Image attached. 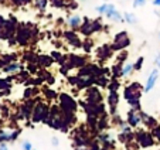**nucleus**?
Here are the masks:
<instances>
[{"label":"nucleus","instance_id":"nucleus-1","mask_svg":"<svg viewBox=\"0 0 160 150\" xmlns=\"http://www.w3.org/2000/svg\"><path fill=\"white\" fill-rule=\"evenodd\" d=\"M142 84L140 82H130V84H128L126 87H125L123 89V98L125 101L128 102V105L130 106V108L136 109V111H142V103H140V98H142V93L145 92L143 91Z\"/></svg>","mask_w":160,"mask_h":150},{"label":"nucleus","instance_id":"nucleus-2","mask_svg":"<svg viewBox=\"0 0 160 150\" xmlns=\"http://www.w3.org/2000/svg\"><path fill=\"white\" fill-rule=\"evenodd\" d=\"M38 34L36 26L31 23H21L18 24L17 31H16V40H17L18 45H27L34 37Z\"/></svg>","mask_w":160,"mask_h":150},{"label":"nucleus","instance_id":"nucleus-3","mask_svg":"<svg viewBox=\"0 0 160 150\" xmlns=\"http://www.w3.org/2000/svg\"><path fill=\"white\" fill-rule=\"evenodd\" d=\"M50 118V105H47V103L42 101L41 98H37V102L36 105H34V109H33V115H31V122L33 123H44L48 120Z\"/></svg>","mask_w":160,"mask_h":150},{"label":"nucleus","instance_id":"nucleus-4","mask_svg":"<svg viewBox=\"0 0 160 150\" xmlns=\"http://www.w3.org/2000/svg\"><path fill=\"white\" fill-rule=\"evenodd\" d=\"M135 140L139 143L142 149H149L156 144V139L152 135V132H148L146 129H139L135 132Z\"/></svg>","mask_w":160,"mask_h":150},{"label":"nucleus","instance_id":"nucleus-5","mask_svg":"<svg viewBox=\"0 0 160 150\" xmlns=\"http://www.w3.org/2000/svg\"><path fill=\"white\" fill-rule=\"evenodd\" d=\"M58 105L62 109L64 112H72V113H77L78 111V102L72 98L71 95L62 92L58 95Z\"/></svg>","mask_w":160,"mask_h":150},{"label":"nucleus","instance_id":"nucleus-6","mask_svg":"<svg viewBox=\"0 0 160 150\" xmlns=\"http://www.w3.org/2000/svg\"><path fill=\"white\" fill-rule=\"evenodd\" d=\"M129 45H130V38L128 31H119V33H116L113 36V42L111 44V47L115 52H119L122 50H126Z\"/></svg>","mask_w":160,"mask_h":150},{"label":"nucleus","instance_id":"nucleus-7","mask_svg":"<svg viewBox=\"0 0 160 150\" xmlns=\"http://www.w3.org/2000/svg\"><path fill=\"white\" fill-rule=\"evenodd\" d=\"M79 105L84 108V111H85L87 115H94V116L101 118V116H103V115L108 113V112H106L108 108L103 105V102H101V103H87V102H84V101H81Z\"/></svg>","mask_w":160,"mask_h":150},{"label":"nucleus","instance_id":"nucleus-8","mask_svg":"<svg viewBox=\"0 0 160 150\" xmlns=\"http://www.w3.org/2000/svg\"><path fill=\"white\" fill-rule=\"evenodd\" d=\"M102 92H101V88L97 85H92V87L87 88L85 89V98L84 102L87 103H101L102 102Z\"/></svg>","mask_w":160,"mask_h":150},{"label":"nucleus","instance_id":"nucleus-9","mask_svg":"<svg viewBox=\"0 0 160 150\" xmlns=\"http://www.w3.org/2000/svg\"><path fill=\"white\" fill-rule=\"evenodd\" d=\"M106 102H108V113L109 116L118 113V103H119V93L118 91H109L106 96Z\"/></svg>","mask_w":160,"mask_h":150},{"label":"nucleus","instance_id":"nucleus-10","mask_svg":"<svg viewBox=\"0 0 160 150\" xmlns=\"http://www.w3.org/2000/svg\"><path fill=\"white\" fill-rule=\"evenodd\" d=\"M67 65L68 69H74V68H81V67L87 65V58L84 55H77V54H70L67 55V62L64 64Z\"/></svg>","mask_w":160,"mask_h":150},{"label":"nucleus","instance_id":"nucleus-11","mask_svg":"<svg viewBox=\"0 0 160 150\" xmlns=\"http://www.w3.org/2000/svg\"><path fill=\"white\" fill-rule=\"evenodd\" d=\"M126 122L129 123L133 129H136V128H139L140 125H143L140 111H136V109L130 108V111L128 112V115H126Z\"/></svg>","mask_w":160,"mask_h":150},{"label":"nucleus","instance_id":"nucleus-12","mask_svg":"<svg viewBox=\"0 0 160 150\" xmlns=\"http://www.w3.org/2000/svg\"><path fill=\"white\" fill-rule=\"evenodd\" d=\"M62 36L65 37L68 44L72 45L74 48H82V41H81V38H79V36L77 34L75 30H67L62 33Z\"/></svg>","mask_w":160,"mask_h":150},{"label":"nucleus","instance_id":"nucleus-13","mask_svg":"<svg viewBox=\"0 0 160 150\" xmlns=\"http://www.w3.org/2000/svg\"><path fill=\"white\" fill-rule=\"evenodd\" d=\"M113 52H115V51L112 50L111 44H102L97 50V57L99 58L101 61H106V60H109V58H112Z\"/></svg>","mask_w":160,"mask_h":150},{"label":"nucleus","instance_id":"nucleus-14","mask_svg":"<svg viewBox=\"0 0 160 150\" xmlns=\"http://www.w3.org/2000/svg\"><path fill=\"white\" fill-rule=\"evenodd\" d=\"M157 79H159V68H154L153 71L150 72V75L148 77V81H146V85H145V88H143V91H145V92H150V91L153 89V87L156 85Z\"/></svg>","mask_w":160,"mask_h":150},{"label":"nucleus","instance_id":"nucleus-15","mask_svg":"<svg viewBox=\"0 0 160 150\" xmlns=\"http://www.w3.org/2000/svg\"><path fill=\"white\" fill-rule=\"evenodd\" d=\"M79 33L85 37H89L94 34V28H92V20L89 17H84L81 27H79Z\"/></svg>","mask_w":160,"mask_h":150},{"label":"nucleus","instance_id":"nucleus-16","mask_svg":"<svg viewBox=\"0 0 160 150\" xmlns=\"http://www.w3.org/2000/svg\"><path fill=\"white\" fill-rule=\"evenodd\" d=\"M140 115H142L143 125H145V128H148L149 130H152L153 128H156L157 125H159V120H157L156 118H153V116H150V115L145 113L143 111H140Z\"/></svg>","mask_w":160,"mask_h":150},{"label":"nucleus","instance_id":"nucleus-17","mask_svg":"<svg viewBox=\"0 0 160 150\" xmlns=\"http://www.w3.org/2000/svg\"><path fill=\"white\" fill-rule=\"evenodd\" d=\"M23 68H24V65H23L21 62L13 61V62L4 65L2 69H3V72H7V74H18L20 71H23Z\"/></svg>","mask_w":160,"mask_h":150},{"label":"nucleus","instance_id":"nucleus-18","mask_svg":"<svg viewBox=\"0 0 160 150\" xmlns=\"http://www.w3.org/2000/svg\"><path fill=\"white\" fill-rule=\"evenodd\" d=\"M82 21H84V17H81V16H78V14H74L67 18V26H68L71 30H77V28L81 27Z\"/></svg>","mask_w":160,"mask_h":150},{"label":"nucleus","instance_id":"nucleus-19","mask_svg":"<svg viewBox=\"0 0 160 150\" xmlns=\"http://www.w3.org/2000/svg\"><path fill=\"white\" fill-rule=\"evenodd\" d=\"M37 64L42 68H50V67L54 64V60H52L51 55H45V54H40L38 58H37Z\"/></svg>","mask_w":160,"mask_h":150},{"label":"nucleus","instance_id":"nucleus-20","mask_svg":"<svg viewBox=\"0 0 160 150\" xmlns=\"http://www.w3.org/2000/svg\"><path fill=\"white\" fill-rule=\"evenodd\" d=\"M118 140L121 142V143H123V144H128V143H130V142H133L135 140V132H128V133H125V132H119V135H118Z\"/></svg>","mask_w":160,"mask_h":150},{"label":"nucleus","instance_id":"nucleus-21","mask_svg":"<svg viewBox=\"0 0 160 150\" xmlns=\"http://www.w3.org/2000/svg\"><path fill=\"white\" fill-rule=\"evenodd\" d=\"M122 68H123V64L122 62H115L111 68V77L112 78H121L122 77Z\"/></svg>","mask_w":160,"mask_h":150},{"label":"nucleus","instance_id":"nucleus-22","mask_svg":"<svg viewBox=\"0 0 160 150\" xmlns=\"http://www.w3.org/2000/svg\"><path fill=\"white\" fill-rule=\"evenodd\" d=\"M38 93H40V91L37 89V87H28L24 91V99H31L34 96H37Z\"/></svg>","mask_w":160,"mask_h":150},{"label":"nucleus","instance_id":"nucleus-23","mask_svg":"<svg viewBox=\"0 0 160 150\" xmlns=\"http://www.w3.org/2000/svg\"><path fill=\"white\" fill-rule=\"evenodd\" d=\"M34 6L38 12L44 13L47 10V6H48V0H34Z\"/></svg>","mask_w":160,"mask_h":150},{"label":"nucleus","instance_id":"nucleus-24","mask_svg":"<svg viewBox=\"0 0 160 150\" xmlns=\"http://www.w3.org/2000/svg\"><path fill=\"white\" fill-rule=\"evenodd\" d=\"M44 95H45V98L48 99V101H54V99H57L58 98V93L55 92L54 89H51V88H44Z\"/></svg>","mask_w":160,"mask_h":150},{"label":"nucleus","instance_id":"nucleus-25","mask_svg":"<svg viewBox=\"0 0 160 150\" xmlns=\"http://www.w3.org/2000/svg\"><path fill=\"white\" fill-rule=\"evenodd\" d=\"M133 71H135V69H133V64L125 62L123 64V68H122V77H123V78H125V77H129Z\"/></svg>","mask_w":160,"mask_h":150},{"label":"nucleus","instance_id":"nucleus-26","mask_svg":"<svg viewBox=\"0 0 160 150\" xmlns=\"http://www.w3.org/2000/svg\"><path fill=\"white\" fill-rule=\"evenodd\" d=\"M92 47H94V41L87 37V40H84V41H82V50H84L87 54H89L91 50H92Z\"/></svg>","mask_w":160,"mask_h":150},{"label":"nucleus","instance_id":"nucleus-27","mask_svg":"<svg viewBox=\"0 0 160 150\" xmlns=\"http://www.w3.org/2000/svg\"><path fill=\"white\" fill-rule=\"evenodd\" d=\"M106 88H108V91H118L121 88V82H119L118 78H112Z\"/></svg>","mask_w":160,"mask_h":150},{"label":"nucleus","instance_id":"nucleus-28","mask_svg":"<svg viewBox=\"0 0 160 150\" xmlns=\"http://www.w3.org/2000/svg\"><path fill=\"white\" fill-rule=\"evenodd\" d=\"M92 28H94V34H95V33H99V31H102L103 24H102V21H101V18L92 20Z\"/></svg>","mask_w":160,"mask_h":150},{"label":"nucleus","instance_id":"nucleus-29","mask_svg":"<svg viewBox=\"0 0 160 150\" xmlns=\"http://www.w3.org/2000/svg\"><path fill=\"white\" fill-rule=\"evenodd\" d=\"M128 57H129V54H128L126 50H122V51H119V54L116 55V62H122L125 64L128 60Z\"/></svg>","mask_w":160,"mask_h":150},{"label":"nucleus","instance_id":"nucleus-30","mask_svg":"<svg viewBox=\"0 0 160 150\" xmlns=\"http://www.w3.org/2000/svg\"><path fill=\"white\" fill-rule=\"evenodd\" d=\"M123 21H126L128 24H135L136 21H138V18H136V16L132 14V13H125L123 14Z\"/></svg>","mask_w":160,"mask_h":150},{"label":"nucleus","instance_id":"nucleus-31","mask_svg":"<svg viewBox=\"0 0 160 150\" xmlns=\"http://www.w3.org/2000/svg\"><path fill=\"white\" fill-rule=\"evenodd\" d=\"M14 6L17 7H23V6H28V4L33 3V0H10Z\"/></svg>","mask_w":160,"mask_h":150},{"label":"nucleus","instance_id":"nucleus-32","mask_svg":"<svg viewBox=\"0 0 160 150\" xmlns=\"http://www.w3.org/2000/svg\"><path fill=\"white\" fill-rule=\"evenodd\" d=\"M4 142H10V132L0 129V143H4Z\"/></svg>","mask_w":160,"mask_h":150},{"label":"nucleus","instance_id":"nucleus-33","mask_svg":"<svg viewBox=\"0 0 160 150\" xmlns=\"http://www.w3.org/2000/svg\"><path fill=\"white\" fill-rule=\"evenodd\" d=\"M50 3H51V6L55 7V9H62V7H65V0H50Z\"/></svg>","mask_w":160,"mask_h":150},{"label":"nucleus","instance_id":"nucleus-34","mask_svg":"<svg viewBox=\"0 0 160 150\" xmlns=\"http://www.w3.org/2000/svg\"><path fill=\"white\" fill-rule=\"evenodd\" d=\"M111 20L116 21V23H122V21H123V14H121L118 10H115V12H113V14L111 16Z\"/></svg>","mask_w":160,"mask_h":150},{"label":"nucleus","instance_id":"nucleus-35","mask_svg":"<svg viewBox=\"0 0 160 150\" xmlns=\"http://www.w3.org/2000/svg\"><path fill=\"white\" fill-rule=\"evenodd\" d=\"M143 62H145V58L139 57L138 60H136V62L133 64V69H135V71H140V69H142V67H143Z\"/></svg>","mask_w":160,"mask_h":150},{"label":"nucleus","instance_id":"nucleus-36","mask_svg":"<svg viewBox=\"0 0 160 150\" xmlns=\"http://www.w3.org/2000/svg\"><path fill=\"white\" fill-rule=\"evenodd\" d=\"M101 147H102L101 142L98 140V139H92V142H91V144H89V150H99Z\"/></svg>","mask_w":160,"mask_h":150},{"label":"nucleus","instance_id":"nucleus-37","mask_svg":"<svg viewBox=\"0 0 160 150\" xmlns=\"http://www.w3.org/2000/svg\"><path fill=\"white\" fill-rule=\"evenodd\" d=\"M38 64L37 62H28V72H30L31 75L33 74H38Z\"/></svg>","mask_w":160,"mask_h":150},{"label":"nucleus","instance_id":"nucleus-38","mask_svg":"<svg viewBox=\"0 0 160 150\" xmlns=\"http://www.w3.org/2000/svg\"><path fill=\"white\" fill-rule=\"evenodd\" d=\"M108 6H109V3H103V4H101V6H97V7H95V10H97L99 14H103V16H105L106 10H108Z\"/></svg>","mask_w":160,"mask_h":150},{"label":"nucleus","instance_id":"nucleus-39","mask_svg":"<svg viewBox=\"0 0 160 150\" xmlns=\"http://www.w3.org/2000/svg\"><path fill=\"white\" fill-rule=\"evenodd\" d=\"M116 10V6L115 4H111L109 3V6H108V10H106V13H105V17L106 18H111V16L113 14V12Z\"/></svg>","mask_w":160,"mask_h":150},{"label":"nucleus","instance_id":"nucleus-40","mask_svg":"<svg viewBox=\"0 0 160 150\" xmlns=\"http://www.w3.org/2000/svg\"><path fill=\"white\" fill-rule=\"evenodd\" d=\"M20 133H21V130H20V129L12 130V132H10V142H14V140H17V139H18V136H20Z\"/></svg>","mask_w":160,"mask_h":150},{"label":"nucleus","instance_id":"nucleus-41","mask_svg":"<svg viewBox=\"0 0 160 150\" xmlns=\"http://www.w3.org/2000/svg\"><path fill=\"white\" fill-rule=\"evenodd\" d=\"M150 132H152V135L154 136V139L160 142V125H157L156 128H153V129H152Z\"/></svg>","mask_w":160,"mask_h":150},{"label":"nucleus","instance_id":"nucleus-42","mask_svg":"<svg viewBox=\"0 0 160 150\" xmlns=\"http://www.w3.org/2000/svg\"><path fill=\"white\" fill-rule=\"evenodd\" d=\"M146 2H148V0H133V7H135V9L143 7L146 4Z\"/></svg>","mask_w":160,"mask_h":150},{"label":"nucleus","instance_id":"nucleus-43","mask_svg":"<svg viewBox=\"0 0 160 150\" xmlns=\"http://www.w3.org/2000/svg\"><path fill=\"white\" fill-rule=\"evenodd\" d=\"M21 147H23V150H33V144H31L28 140H24V142H23Z\"/></svg>","mask_w":160,"mask_h":150},{"label":"nucleus","instance_id":"nucleus-44","mask_svg":"<svg viewBox=\"0 0 160 150\" xmlns=\"http://www.w3.org/2000/svg\"><path fill=\"white\" fill-rule=\"evenodd\" d=\"M154 65H156V68H160V54L154 57Z\"/></svg>","mask_w":160,"mask_h":150},{"label":"nucleus","instance_id":"nucleus-45","mask_svg":"<svg viewBox=\"0 0 160 150\" xmlns=\"http://www.w3.org/2000/svg\"><path fill=\"white\" fill-rule=\"evenodd\" d=\"M51 144H52V146H58V139L57 138H51Z\"/></svg>","mask_w":160,"mask_h":150},{"label":"nucleus","instance_id":"nucleus-46","mask_svg":"<svg viewBox=\"0 0 160 150\" xmlns=\"http://www.w3.org/2000/svg\"><path fill=\"white\" fill-rule=\"evenodd\" d=\"M0 150H9V146L6 143H0Z\"/></svg>","mask_w":160,"mask_h":150},{"label":"nucleus","instance_id":"nucleus-47","mask_svg":"<svg viewBox=\"0 0 160 150\" xmlns=\"http://www.w3.org/2000/svg\"><path fill=\"white\" fill-rule=\"evenodd\" d=\"M152 3H153V6H156V7H160V0H153Z\"/></svg>","mask_w":160,"mask_h":150},{"label":"nucleus","instance_id":"nucleus-48","mask_svg":"<svg viewBox=\"0 0 160 150\" xmlns=\"http://www.w3.org/2000/svg\"><path fill=\"white\" fill-rule=\"evenodd\" d=\"M74 150H89V147H75Z\"/></svg>","mask_w":160,"mask_h":150},{"label":"nucleus","instance_id":"nucleus-49","mask_svg":"<svg viewBox=\"0 0 160 150\" xmlns=\"http://www.w3.org/2000/svg\"><path fill=\"white\" fill-rule=\"evenodd\" d=\"M99 150H109V149H106V147H103V146H102V147H101Z\"/></svg>","mask_w":160,"mask_h":150},{"label":"nucleus","instance_id":"nucleus-50","mask_svg":"<svg viewBox=\"0 0 160 150\" xmlns=\"http://www.w3.org/2000/svg\"><path fill=\"white\" fill-rule=\"evenodd\" d=\"M159 38H160V33H159Z\"/></svg>","mask_w":160,"mask_h":150},{"label":"nucleus","instance_id":"nucleus-51","mask_svg":"<svg viewBox=\"0 0 160 150\" xmlns=\"http://www.w3.org/2000/svg\"><path fill=\"white\" fill-rule=\"evenodd\" d=\"M33 150H37V149H33Z\"/></svg>","mask_w":160,"mask_h":150}]
</instances>
